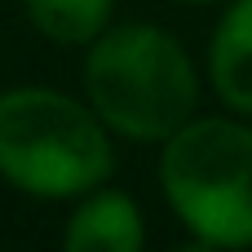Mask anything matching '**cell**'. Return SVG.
I'll use <instances>...</instances> for the list:
<instances>
[{"mask_svg": "<svg viewBox=\"0 0 252 252\" xmlns=\"http://www.w3.org/2000/svg\"><path fill=\"white\" fill-rule=\"evenodd\" d=\"M84 97L128 142H168L199 115V71L186 44L155 22L106 27L84 58Z\"/></svg>", "mask_w": 252, "mask_h": 252, "instance_id": "obj_1", "label": "cell"}, {"mask_svg": "<svg viewBox=\"0 0 252 252\" xmlns=\"http://www.w3.org/2000/svg\"><path fill=\"white\" fill-rule=\"evenodd\" d=\"M182 4H226V0H182Z\"/></svg>", "mask_w": 252, "mask_h": 252, "instance_id": "obj_8", "label": "cell"}, {"mask_svg": "<svg viewBox=\"0 0 252 252\" xmlns=\"http://www.w3.org/2000/svg\"><path fill=\"white\" fill-rule=\"evenodd\" d=\"M173 252H226V248H217V244H208V239H199V235H190L186 244H177Z\"/></svg>", "mask_w": 252, "mask_h": 252, "instance_id": "obj_7", "label": "cell"}, {"mask_svg": "<svg viewBox=\"0 0 252 252\" xmlns=\"http://www.w3.org/2000/svg\"><path fill=\"white\" fill-rule=\"evenodd\" d=\"M115 173L111 128L53 89L0 93V177L35 199H84Z\"/></svg>", "mask_w": 252, "mask_h": 252, "instance_id": "obj_2", "label": "cell"}, {"mask_svg": "<svg viewBox=\"0 0 252 252\" xmlns=\"http://www.w3.org/2000/svg\"><path fill=\"white\" fill-rule=\"evenodd\" d=\"M159 186L173 217L226 252L252 248V124L248 115H195L159 151Z\"/></svg>", "mask_w": 252, "mask_h": 252, "instance_id": "obj_3", "label": "cell"}, {"mask_svg": "<svg viewBox=\"0 0 252 252\" xmlns=\"http://www.w3.org/2000/svg\"><path fill=\"white\" fill-rule=\"evenodd\" d=\"M208 84L226 111L252 120V0H226L208 35Z\"/></svg>", "mask_w": 252, "mask_h": 252, "instance_id": "obj_5", "label": "cell"}, {"mask_svg": "<svg viewBox=\"0 0 252 252\" xmlns=\"http://www.w3.org/2000/svg\"><path fill=\"white\" fill-rule=\"evenodd\" d=\"M62 252H146V221L133 195L93 190L62 230Z\"/></svg>", "mask_w": 252, "mask_h": 252, "instance_id": "obj_4", "label": "cell"}, {"mask_svg": "<svg viewBox=\"0 0 252 252\" xmlns=\"http://www.w3.org/2000/svg\"><path fill=\"white\" fill-rule=\"evenodd\" d=\"M31 27L53 44H93L115 13V0H22Z\"/></svg>", "mask_w": 252, "mask_h": 252, "instance_id": "obj_6", "label": "cell"}]
</instances>
